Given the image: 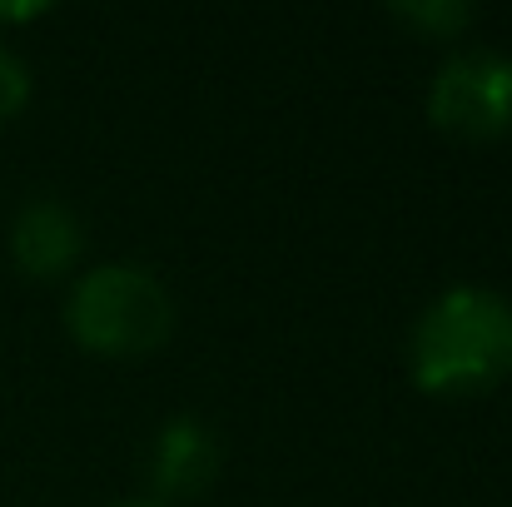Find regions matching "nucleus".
Returning a JSON list of instances; mask_svg holds the SVG:
<instances>
[{
  "label": "nucleus",
  "mask_w": 512,
  "mask_h": 507,
  "mask_svg": "<svg viewBox=\"0 0 512 507\" xmlns=\"http://www.w3.org/2000/svg\"><path fill=\"white\" fill-rule=\"evenodd\" d=\"M413 383L428 393H483L512 368V304L488 289L443 294L413 329Z\"/></svg>",
  "instance_id": "1"
},
{
  "label": "nucleus",
  "mask_w": 512,
  "mask_h": 507,
  "mask_svg": "<svg viewBox=\"0 0 512 507\" xmlns=\"http://www.w3.org/2000/svg\"><path fill=\"white\" fill-rule=\"evenodd\" d=\"M174 329V304L165 284L135 264L90 269L70 294V334L90 353L135 358L160 348Z\"/></svg>",
  "instance_id": "2"
},
{
  "label": "nucleus",
  "mask_w": 512,
  "mask_h": 507,
  "mask_svg": "<svg viewBox=\"0 0 512 507\" xmlns=\"http://www.w3.org/2000/svg\"><path fill=\"white\" fill-rule=\"evenodd\" d=\"M428 115L438 130L458 140H498L512 130V60L498 50H463L453 55L433 90Z\"/></svg>",
  "instance_id": "3"
},
{
  "label": "nucleus",
  "mask_w": 512,
  "mask_h": 507,
  "mask_svg": "<svg viewBox=\"0 0 512 507\" xmlns=\"http://www.w3.org/2000/svg\"><path fill=\"white\" fill-rule=\"evenodd\" d=\"M85 249L80 219L60 204V199H30L15 224H10V259L20 274L30 279H55L65 274Z\"/></svg>",
  "instance_id": "4"
},
{
  "label": "nucleus",
  "mask_w": 512,
  "mask_h": 507,
  "mask_svg": "<svg viewBox=\"0 0 512 507\" xmlns=\"http://www.w3.org/2000/svg\"><path fill=\"white\" fill-rule=\"evenodd\" d=\"M219 463H224V448H219L214 428H204L199 418H170L150 453L155 493L160 498H199L219 478Z\"/></svg>",
  "instance_id": "5"
},
{
  "label": "nucleus",
  "mask_w": 512,
  "mask_h": 507,
  "mask_svg": "<svg viewBox=\"0 0 512 507\" xmlns=\"http://www.w3.org/2000/svg\"><path fill=\"white\" fill-rule=\"evenodd\" d=\"M388 15L423 40H448L473 25V5H463V0H398Z\"/></svg>",
  "instance_id": "6"
},
{
  "label": "nucleus",
  "mask_w": 512,
  "mask_h": 507,
  "mask_svg": "<svg viewBox=\"0 0 512 507\" xmlns=\"http://www.w3.org/2000/svg\"><path fill=\"white\" fill-rule=\"evenodd\" d=\"M25 100H30V70L10 45H0V120H10Z\"/></svg>",
  "instance_id": "7"
},
{
  "label": "nucleus",
  "mask_w": 512,
  "mask_h": 507,
  "mask_svg": "<svg viewBox=\"0 0 512 507\" xmlns=\"http://www.w3.org/2000/svg\"><path fill=\"white\" fill-rule=\"evenodd\" d=\"M45 5H0V20H30V15H40Z\"/></svg>",
  "instance_id": "8"
},
{
  "label": "nucleus",
  "mask_w": 512,
  "mask_h": 507,
  "mask_svg": "<svg viewBox=\"0 0 512 507\" xmlns=\"http://www.w3.org/2000/svg\"><path fill=\"white\" fill-rule=\"evenodd\" d=\"M125 507H160V503H125Z\"/></svg>",
  "instance_id": "9"
}]
</instances>
